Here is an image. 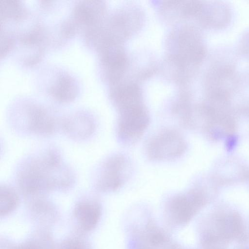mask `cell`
<instances>
[{
	"label": "cell",
	"mask_w": 249,
	"mask_h": 249,
	"mask_svg": "<svg viewBox=\"0 0 249 249\" xmlns=\"http://www.w3.org/2000/svg\"><path fill=\"white\" fill-rule=\"evenodd\" d=\"M18 202L15 191L9 186H0V213L5 214L13 210Z\"/></svg>",
	"instance_id": "cell-9"
},
{
	"label": "cell",
	"mask_w": 249,
	"mask_h": 249,
	"mask_svg": "<svg viewBox=\"0 0 249 249\" xmlns=\"http://www.w3.org/2000/svg\"><path fill=\"white\" fill-rule=\"evenodd\" d=\"M130 169L129 162L124 156H111L102 166L96 183L97 189L105 192L118 189L127 180Z\"/></svg>",
	"instance_id": "cell-4"
},
{
	"label": "cell",
	"mask_w": 249,
	"mask_h": 249,
	"mask_svg": "<svg viewBox=\"0 0 249 249\" xmlns=\"http://www.w3.org/2000/svg\"><path fill=\"white\" fill-rule=\"evenodd\" d=\"M149 123L148 114L140 104L121 110L117 127L118 138L125 143L134 142L143 134Z\"/></svg>",
	"instance_id": "cell-3"
},
{
	"label": "cell",
	"mask_w": 249,
	"mask_h": 249,
	"mask_svg": "<svg viewBox=\"0 0 249 249\" xmlns=\"http://www.w3.org/2000/svg\"><path fill=\"white\" fill-rule=\"evenodd\" d=\"M61 249H89V248L84 242L72 239L65 242Z\"/></svg>",
	"instance_id": "cell-10"
},
{
	"label": "cell",
	"mask_w": 249,
	"mask_h": 249,
	"mask_svg": "<svg viewBox=\"0 0 249 249\" xmlns=\"http://www.w3.org/2000/svg\"><path fill=\"white\" fill-rule=\"evenodd\" d=\"M15 249H43L36 243L29 242L18 246Z\"/></svg>",
	"instance_id": "cell-12"
},
{
	"label": "cell",
	"mask_w": 249,
	"mask_h": 249,
	"mask_svg": "<svg viewBox=\"0 0 249 249\" xmlns=\"http://www.w3.org/2000/svg\"><path fill=\"white\" fill-rule=\"evenodd\" d=\"M200 192L195 189L177 196L172 200L171 209L173 213L183 221L187 220L202 203Z\"/></svg>",
	"instance_id": "cell-5"
},
{
	"label": "cell",
	"mask_w": 249,
	"mask_h": 249,
	"mask_svg": "<svg viewBox=\"0 0 249 249\" xmlns=\"http://www.w3.org/2000/svg\"><path fill=\"white\" fill-rule=\"evenodd\" d=\"M74 214L81 229L89 231L96 225L101 214L100 206L91 200L79 202L75 207Z\"/></svg>",
	"instance_id": "cell-7"
},
{
	"label": "cell",
	"mask_w": 249,
	"mask_h": 249,
	"mask_svg": "<svg viewBox=\"0 0 249 249\" xmlns=\"http://www.w3.org/2000/svg\"><path fill=\"white\" fill-rule=\"evenodd\" d=\"M241 51L249 57V33L243 38L241 43Z\"/></svg>",
	"instance_id": "cell-11"
},
{
	"label": "cell",
	"mask_w": 249,
	"mask_h": 249,
	"mask_svg": "<svg viewBox=\"0 0 249 249\" xmlns=\"http://www.w3.org/2000/svg\"><path fill=\"white\" fill-rule=\"evenodd\" d=\"M62 126L68 134L74 137L85 138L92 134L94 124L87 117L78 115L63 121Z\"/></svg>",
	"instance_id": "cell-8"
},
{
	"label": "cell",
	"mask_w": 249,
	"mask_h": 249,
	"mask_svg": "<svg viewBox=\"0 0 249 249\" xmlns=\"http://www.w3.org/2000/svg\"><path fill=\"white\" fill-rule=\"evenodd\" d=\"M187 149V142L178 131L166 129L152 137L146 147L149 160L164 161L181 156Z\"/></svg>",
	"instance_id": "cell-2"
},
{
	"label": "cell",
	"mask_w": 249,
	"mask_h": 249,
	"mask_svg": "<svg viewBox=\"0 0 249 249\" xmlns=\"http://www.w3.org/2000/svg\"><path fill=\"white\" fill-rule=\"evenodd\" d=\"M27 127L31 132L40 135L53 134L56 127L54 118L46 110L38 107L31 108L27 114Z\"/></svg>",
	"instance_id": "cell-6"
},
{
	"label": "cell",
	"mask_w": 249,
	"mask_h": 249,
	"mask_svg": "<svg viewBox=\"0 0 249 249\" xmlns=\"http://www.w3.org/2000/svg\"><path fill=\"white\" fill-rule=\"evenodd\" d=\"M73 181L72 172L62 162L60 155L53 150L25 163L18 175L19 187L29 195L67 188Z\"/></svg>",
	"instance_id": "cell-1"
}]
</instances>
